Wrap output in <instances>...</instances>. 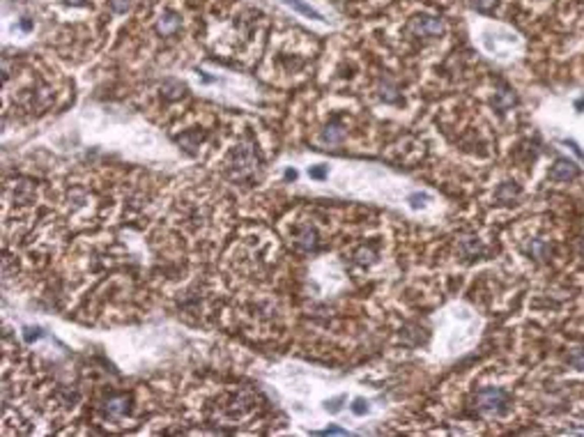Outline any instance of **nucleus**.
<instances>
[{
	"label": "nucleus",
	"mask_w": 584,
	"mask_h": 437,
	"mask_svg": "<svg viewBox=\"0 0 584 437\" xmlns=\"http://www.w3.org/2000/svg\"><path fill=\"white\" fill-rule=\"evenodd\" d=\"M509 403V393L504 389H497V387H488V389H481L476 393V408L481 412H488V414H497L506 408Z\"/></svg>",
	"instance_id": "f257e3e1"
},
{
	"label": "nucleus",
	"mask_w": 584,
	"mask_h": 437,
	"mask_svg": "<svg viewBox=\"0 0 584 437\" xmlns=\"http://www.w3.org/2000/svg\"><path fill=\"white\" fill-rule=\"evenodd\" d=\"M407 32L414 37H440L444 32V25L435 16H414L407 23Z\"/></svg>",
	"instance_id": "f03ea898"
},
{
	"label": "nucleus",
	"mask_w": 584,
	"mask_h": 437,
	"mask_svg": "<svg viewBox=\"0 0 584 437\" xmlns=\"http://www.w3.org/2000/svg\"><path fill=\"white\" fill-rule=\"evenodd\" d=\"M232 168H235L237 177H246V175H251L255 170V157L246 145H242V148H237L232 152Z\"/></svg>",
	"instance_id": "7ed1b4c3"
},
{
	"label": "nucleus",
	"mask_w": 584,
	"mask_h": 437,
	"mask_svg": "<svg viewBox=\"0 0 584 437\" xmlns=\"http://www.w3.org/2000/svg\"><path fill=\"white\" fill-rule=\"evenodd\" d=\"M577 175H579V168L570 159H557V164L550 170V177L554 182H568V179H575Z\"/></svg>",
	"instance_id": "20e7f679"
},
{
	"label": "nucleus",
	"mask_w": 584,
	"mask_h": 437,
	"mask_svg": "<svg viewBox=\"0 0 584 437\" xmlns=\"http://www.w3.org/2000/svg\"><path fill=\"white\" fill-rule=\"evenodd\" d=\"M127 410H129V398L127 396H113L104 403V412L108 417H122V414H127Z\"/></svg>",
	"instance_id": "39448f33"
},
{
	"label": "nucleus",
	"mask_w": 584,
	"mask_h": 437,
	"mask_svg": "<svg viewBox=\"0 0 584 437\" xmlns=\"http://www.w3.org/2000/svg\"><path fill=\"white\" fill-rule=\"evenodd\" d=\"M177 28H180V16L170 14V12H166V14L159 19V23H157L159 35H173V32H177Z\"/></svg>",
	"instance_id": "423d86ee"
},
{
	"label": "nucleus",
	"mask_w": 584,
	"mask_h": 437,
	"mask_svg": "<svg viewBox=\"0 0 584 437\" xmlns=\"http://www.w3.org/2000/svg\"><path fill=\"white\" fill-rule=\"evenodd\" d=\"M299 246L306 248V251H313V248H318V233H315L313 228H301L299 233Z\"/></svg>",
	"instance_id": "0eeeda50"
},
{
	"label": "nucleus",
	"mask_w": 584,
	"mask_h": 437,
	"mask_svg": "<svg viewBox=\"0 0 584 437\" xmlns=\"http://www.w3.org/2000/svg\"><path fill=\"white\" fill-rule=\"evenodd\" d=\"M290 7H295L297 12H301V14H306V16H310V19H315V21H325V16L320 14L318 10H313L310 5H306L304 0H285Z\"/></svg>",
	"instance_id": "6e6552de"
},
{
	"label": "nucleus",
	"mask_w": 584,
	"mask_h": 437,
	"mask_svg": "<svg viewBox=\"0 0 584 437\" xmlns=\"http://www.w3.org/2000/svg\"><path fill=\"white\" fill-rule=\"evenodd\" d=\"M349 410L361 417V414H366L370 408H368V400H364V398H355V403H352V408H349Z\"/></svg>",
	"instance_id": "1a4fd4ad"
},
{
	"label": "nucleus",
	"mask_w": 584,
	"mask_h": 437,
	"mask_svg": "<svg viewBox=\"0 0 584 437\" xmlns=\"http://www.w3.org/2000/svg\"><path fill=\"white\" fill-rule=\"evenodd\" d=\"M129 0H110V10L115 12V14H125L127 10H129Z\"/></svg>",
	"instance_id": "9d476101"
},
{
	"label": "nucleus",
	"mask_w": 584,
	"mask_h": 437,
	"mask_svg": "<svg viewBox=\"0 0 584 437\" xmlns=\"http://www.w3.org/2000/svg\"><path fill=\"white\" fill-rule=\"evenodd\" d=\"M425 200H430V196H425V194H412V196H410V205H412L414 209L423 207Z\"/></svg>",
	"instance_id": "9b49d317"
},
{
	"label": "nucleus",
	"mask_w": 584,
	"mask_h": 437,
	"mask_svg": "<svg viewBox=\"0 0 584 437\" xmlns=\"http://www.w3.org/2000/svg\"><path fill=\"white\" fill-rule=\"evenodd\" d=\"M40 336H42V329H40V327H25V329H23V338H25L28 343L37 341Z\"/></svg>",
	"instance_id": "f8f14e48"
},
{
	"label": "nucleus",
	"mask_w": 584,
	"mask_h": 437,
	"mask_svg": "<svg viewBox=\"0 0 584 437\" xmlns=\"http://www.w3.org/2000/svg\"><path fill=\"white\" fill-rule=\"evenodd\" d=\"M343 136V131L338 129V127H327V131H325V140H329V143H336V140Z\"/></svg>",
	"instance_id": "ddd939ff"
},
{
	"label": "nucleus",
	"mask_w": 584,
	"mask_h": 437,
	"mask_svg": "<svg viewBox=\"0 0 584 437\" xmlns=\"http://www.w3.org/2000/svg\"><path fill=\"white\" fill-rule=\"evenodd\" d=\"M308 175L313 179H325L327 177V166H313V168H308Z\"/></svg>",
	"instance_id": "4468645a"
},
{
	"label": "nucleus",
	"mask_w": 584,
	"mask_h": 437,
	"mask_svg": "<svg viewBox=\"0 0 584 437\" xmlns=\"http://www.w3.org/2000/svg\"><path fill=\"white\" fill-rule=\"evenodd\" d=\"M494 3H497V0H474V5L479 12H490L494 7Z\"/></svg>",
	"instance_id": "2eb2a0df"
},
{
	"label": "nucleus",
	"mask_w": 584,
	"mask_h": 437,
	"mask_svg": "<svg viewBox=\"0 0 584 437\" xmlns=\"http://www.w3.org/2000/svg\"><path fill=\"white\" fill-rule=\"evenodd\" d=\"M340 403H345V396H338V398H334V400H329L327 403V410H329L331 414H336L340 410Z\"/></svg>",
	"instance_id": "dca6fc26"
},
{
	"label": "nucleus",
	"mask_w": 584,
	"mask_h": 437,
	"mask_svg": "<svg viewBox=\"0 0 584 437\" xmlns=\"http://www.w3.org/2000/svg\"><path fill=\"white\" fill-rule=\"evenodd\" d=\"M515 194H518V189H515V187H513V189H511V184H509V191H504V189H499V191H497V196H499L501 200H509V196H515Z\"/></svg>",
	"instance_id": "f3484780"
},
{
	"label": "nucleus",
	"mask_w": 584,
	"mask_h": 437,
	"mask_svg": "<svg viewBox=\"0 0 584 437\" xmlns=\"http://www.w3.org/2000/svg\"><path fill=\"white\" fill-rule=\"evenodd\" d=\"M320 435H347V432H345L343 428H327V430H322Z\"/></svg>",
	"instance_id": "a211bd4d"
},
{
	"label": "nucleus",
	"mask_w": 584,
	"mask_h": 437,
	"mask_svg": "<svg viewBox=\"0 0 584 437\" xmlns=\"http://www.w3.org/2000/svg\"><path fill=\"white\" fill-rule=\"evenodd\" d=\"M568 145H570V148H573V152H575V154H577L579 159H584V154H582V150H579V148H577V145H575V143H573V140H568Z\"/></svg>",
	"instance_id": "6ab92c4d"
},
{
	"label": "nucleus",
	"mask_w": 584,
	"mask_h": 437,
	"mask_svg": "<svg viewBox=\"0 0 584 437\" xmlns=\"http://www.w3.org/2000/svg\"><path fill=\"white\" fill-rule=\"evenodd\" d=\"M295 177H297V170H292V168L285 170V179H295Z\"/></svg>",
	"instance_id": "aec40b11"
},
{
	"label": "nucleus",
	"mask_w": 584,
	"mask_h": 437,
	"mask_svg": "<svg viewBox=\"0 0 584 437\" xmlns=\"http://www.w3.org/2000/svg\"><path fill=\"white\" fill-rule=\"evenodd\" d=\"M69 5H85V0H67Z\"/></svg>",
	"instance_id": "412c9836"
}]
</instances>
